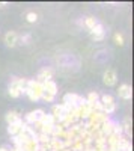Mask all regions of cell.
<instances>
[{"mask_svg": "<svg viewBox=\"0 0 134 151\" xmlns=\"http://www.w3.org/2000/svg\"><path fill=\"white\" fill-rule=\"evenodd\" d=\"M100 101L103 104V112L105 115H112V113L116 110V103H115V98L110 94H103L100 95Z\"/></svg>", "mask_w": 134, "mask_h": 151, "instance_id": "obj_1", "label": "cell"}, {"mask_svg": "<svg viewBox=\"0 0 134 151\" xmlns=\"http://www.w3.org/2000/svg\"><path fill=\"white\" fill-rule=\"evenodd\" d=\"M27 88L30 89V92L33 94L35 100L38 101V100L41 98V95H42V92H44V86H42V83L36 82V80H27Z\"/></svg>", "mask_w": 134, "mask_h": 151, "instance_id": "obj_2", "label": "cell"}, {"mask_svg": "<svg viewBox=\"0 0 134 151\" xmlns=\"http://www.w3.org/2000/svg\"><path fill=\"white\" fill-rule=\"evenodd\" d=\"M44 110L42 109H36V110H33V112H29L26 116H24V122L26 124H29V125H33L35 122H38V121H41V118L44 116Z\"/></svg>", "mask_w": 134, "mask_h": 151, "instance_id": "obj_3", "label": "cell"}, {"mask_svg": "<svg viewBox=\"0 0 134 151\" xmlns=\"http://www.w3.org/2000/svg\"><path fill=\"white\" fill-rule=\"evenodd\" d=\"M103 80H104V83H105L107 86H115V85H116V82H118L116 71H115V70H112V68L105 70V71H104V74H103Z\"/></svg>", "mask_w": 134, "mask_h": 151, "instance_id": "obj_4", "label": "cell"}, {"mask_svg": "<svg viewBox=\"0 0 134 151\" xmlns=\"http://www.w3.org/2000/svg\"><path fill=\"white\" fill-rule=\"evenodd\" d=\"M91 35L93 38V41H103L104 36H105V30H104V26L101 23H98L96 26L91 30Z\"/></svg>", "mask_w": 134, "mask_h": 151, "instance_id": "obj_5", "label": "cell"}, {"mask_svg": "<svg viewBox=\"0 0 134 151\" xmlns=\"http://www.w3.org/2000/svg\"><path fill=\"white\" fill-rule=\"evenodd\" d=\"M51 79H53V71L50 68H42L38 73V76H36V82H39V83H45Z\"/></svg>", "mask_w": 134, "mask_h": 151, "instance_id": "obj_6", "label": "cell"}, {"mask_svg": "<svg viewBox=\"0 0 134 151\" xmlns=\"http://www.w3.org/2000/svg\"><path fill=\"white\" fill-rule=\"evenodd\" d=\"M118 95L120 98H124V100H131L133 97V89H131V86L124 83V85H120L119 86V89H118Z\"/></svg>", "mask_w": 134, "mask_h": 151, "instance_id": "obj_7", "label": "cell"}, {"mask_svg": "<svg viewBox=\"0 0 134 151\" xmlns=\"http://www.w3.org/2000/svg\"><path fill=\"white\" fill-rule=\"evenodd\" d=\"M5 44L8 47H15L18 44V33L14 32V30H9L6 35H5Z\"/></svg>", "mask_w": 134, "mask_h": 151, "instance_id": "obj_8", "label": "cell"}, {"mask_svg": "<svg viewBox=\"0 0 134 151\" xmlns=\"http://www.w3.org/2000/svg\"><path fill=\"white\" fill-rule=\"evenodd\" d=\"M115 122L113 121H110V119H107L105 122H103L101 125H100V130H101V133L104 134V136H110V134H113V130H115Z\"/></svg>", "mask_w": 134, "mask_h": 151, "instance_id": "obj_9", "label": "cell"}, {"mask_svg": "<svg viewBox=\"0 0 134 151\" xmlns=\"http://www.w3.org/2000/svg\"><path fill=\"white\" fill-rule=\"evenodd\" d=\"M23 119H20V121H17V122H14V124H9L8 125V133L12 136V137H15V136H18L20 134V132H21V129H23Z\"/></svg>", "mask_w": 134, "mask_h": 151, "instance_id": "obj_10", "label": "cell"}, {"mask_svg": "<svg viewBox=\"0 0 134 151\" xmlns=\"http://www.w3.org/2000/svg\"><path fill=\"white\" fill-rule=\"evenodd\" d=\"M8 94H9L12 98H18V97L23 94V89H21V88H20L14 80H12L11 85H9V88H8Z\"/></svg>", "mask_w": 134, "mask_h": 151, "instance_id": "obj_11", "label": "cell"}, {"mask_svg": "<svg viewBox=\"0 0 134 151\" xmlns=\"http://www.w3.org/2000/svg\"><path fill=\"white\" fill-rule=\"evenodd\" d=\"M6 122H8V125L9 124H14V122H17V121H20V119H23L21 118V115L17 112V110H9L8 113H6Z\"/></svg>", "mask_w": 134, "mask_h": 151, "instance_id": "obj_12", "label": "cell"}, {"mask_svg": "<svg viewBox=\"0 0 134 151\" xmlns=\"http://www.w3.org/2000/svg\"><path fill=\"white\" fill-rule=\"evenodd\" d=\"M42 86H44V89H45L47 92H50V94H53V95L56 97V94H57V85H56L53 80H48V82L42 83Z\"/></svg>", "mask_w": 134, "mask_h": 151, "instance_id": "obj_13", "label": "cell"}, {"mask_svg": "<svg viewBox=\"0 0 134 151\" xmlns=\"http://www.w3.org/2000/svg\"><path fill=\"white\" fill-rule=\"evenodd\" d=\"M120 127H122V133H125L127 137H131V134H133V132H131V119H130L128 116L125 118L124 124L120 125Z\"/></svg>", "mask_w": 134, "mask_h": 151, "instance_id": "obj_14", "label": "cell"}, {"mask_svg": "<svg viewBox=\"0 0 134 151\" xmlns=\"http://www.w3.org/2000/svg\"><path fill=\"white\" fill-rule=\"evenodd\" d=\"M83 24H84V26L89 29V32H91V30L96 26V24H98V20H96L95 17H86V18H84V23H83Z\"/></svg>", "mask_w": 134, "mask_h": 151, "instance_id": "obj_15", "label": "cell"}, {"mask_svg": "<svg viewBox=\"0 0 134 151\" xmlns=\"http://www.w3.org/2000/svg\"><path fill=\"white\" fill-rule=\"evenodd\" d=\"M84 100H86L89 104H95L96 101H100V94H98V92H95V91H92V92L88 94V97L84 98Z\"/></svg>", "mask_w": 134, "mask_h": 151, "instance_id": "obj_16", "label": "cell"}, {"mask_svg": "<svg viewBox=\"0 0 134 151\" xmlns=\"http://www.w3.org/2000/svg\"><path fill=\"white\" fill-rule=\"evenodd\" d=\"M41 122H42V124H50V125H54L57 121L50 115V113H48V115H47V113H44V116L41 118Z\"/></svg>", "mask_w": 134, "mask_h": 151, "instance_id": "obj_17", "label": "cell"}, {"mask_svg": "<svg viewBox=\"0 0 134 151\" xmlns=\"http://www.w3.org/2000/svg\"><path fill=\"white\" fill-rule=\"evenodd\" d=\"M113 38H115V42H116V45H119V47H122V45L125 44V40H124V35H122V33H119V32H116V33L113 35Z\"/></svg>", "mask_w": 134, "mask_h": 151, "instance_id": "obj_18", "label": "cell"}, {"mask_svg": "<svg viewBox=\"0 0 134 151\" xmlns=\"http://www.w3.org/2000/svg\"><path fill=\"white\" fill-rule=\"evenodd\" d=\"M26 20H27V23H36L38 21V14L33 12V11H30V12L26 14Z\"/></svg>", "mask_w": 134, "mask_h": 151, "instance_id": "obj_19", "label": "cell"}, {"mask_svg": "<svg viewBox=\"0 0 134 151\" xmlns=\"http://www.w3.org/2000/svg\"><path fill=\"white\" fill-rule=\"evenodd\" d=\"M41 98L44 100V101H47V103H51L53 100H54V95H53V94H50V92H47V91L44 89V92H42Z\"/></svg>", "mask_w": 134, "mask_h": 151, "instance_id": "obj_20", "label": "cell"}, {"mask_svg": "<svg viewBox=\"0 0 134 151\" xmlns=\"http://www.w3.org/2000/svg\"><path fill=\"white\" fill-rule=\"evenodd\" d=\"M30 40H32L30 33H26V35H23L21 38H18V41H20L21 44H29V42H30Z\"/></svg>", "mask_w": 134, "mask_h": 151, "instance_id": "obj_21", "label": "cell"}, {"mask_svg": "<svg viewBox=\"0 0 134 151\" xmlns=\"http://www.w3.org/2000/svg\"><path fill=\"white\" fill-rule=\"evenodd\" d=\"M0 151H9V147L3 145V147H0Z\"/></svg>", "mask_w": 134, "mask_h": 151, "instance_id": "obj_22", "label": "cell"}, {"mask_svg": "<svg viewBox=\"0 0 134 151\" xmlns=\"http://www.w3.org/2000/svg\"><path fill=\"white\" fill-rule=\"evenodd\" d=\"M5 6H6V3H5V2H0V8H5Z\"/></svg>", "mask_w": 134, "mask_h": 151, "instance_id": "obj_23", "label": "cell"}]
</instances>
